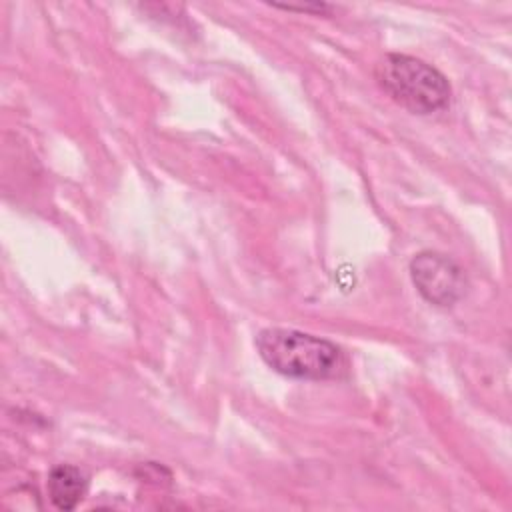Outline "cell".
I'll return each mask as SVG.
<instances>
[{"label": "cell", "instance_id": "cell-4", "mask_svg": "<svg viewBox=\"0 0 512 512\" xmlns=\"http://www.w3.org/2000/svg\"><path fill=\"white\" fill-rule=\"evenodd\" d=\"M86 476L80 468L70 464H58L48 476V496L58 510H72L84 498Z\"/></svg>", "mask_w": 512, "mask_h": 512}, {"label": "cell", "instance_id": "cell-3", "mask_svg": "<svg viewBox=\"0 0 512 512\" xmlns=\"http://www.w3.org/2000/svg\"><path fill=\"white\" fill-rule=\"evenodd\" d=\"M410 278L426 302L442 308L462 300L468 288L464 270L452 258L430 250L410 260Z\"/></svg>", "mask_w": 512, "mask_h": 512}, {"label": "cell", "instance_id": "cell-1", "mask_svg": "<svg viewBox=\"0 0 512 512\" xmlns=\"http://www.w3.org/2000/svg\"><path fill=\"white\" fill-rule=\"evenodd\" d=\"M260 358L278 374L298 380H334L346 372L342 350L324 338L288 330L266 328L256 336Z\"/></svg>", "mask_w": 512, "mask_h": 512}, {"label": "cell", "instance_id": "cell-2", "mask_svg": "<svg viewBox=\"0 0 512 512\" xmlns=\"http://www.w3.org/2000/svg\"><path fill=\"white\" fill-rule=\"evenodd\" d=\"M374 74L384 92L414 114H432L450 104L452 90L446 76L420 58L386 54Z\"/></svg>", "mask_w": 512, "mask_h": 512}, {"label": "cell", "instance_id": "cell-5", "mask_svg": "<svg viewBox=\"0 0 512 512\" xmlns=\"http://www.w3.org/2000/svg\"><path fill=\"white\" fill-rule=\"evenodd\" d=\"M276 8H282V10H290V12H312V14H324L330 10L328 4L324 2H314V4H272Z\"/></svg>", "mask_w": 512, "mask_h": 512}]
</instances>
